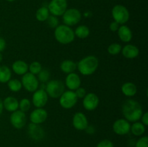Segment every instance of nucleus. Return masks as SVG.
Listing matches in <instances>:
<instances>
[{
    "label": "nucleus",
    "instance_id": "f257e3e1",
    "mask_svg": "<svg viewBox=\"0 0 148 147\" xmlns=\"http://www.w3.org/2000/svg\"><path fill=\"white\" fill-rule=\"evenodd\" d=\"M123 116L129 122H134L139 121L143 114V109L138 101L128 99L124 101L121 107Z\"/></svg>",
    "mask_w": 148,
    "mask_h": 147
},
{
    "label": "nucleus",
    "instance_id": "f03ea898",
    "mask_svg": "<svg viewBox=\"0 0 148 147\" xmlns=\"http://www.w3.org/2000/svg\"><path fill=\"white\" fill-rule=\"evenodd\" d=\"M99 66V61L95 56H87L82 58L77 63V69L84 76H90L95 73Z\"/></svg>",
    "mask_w": 148,
    "mask_h": 147
},
{
    "label": "nucleus",
    "instance_id": "7ed1b4c3",
    "mask_svg": "<svg viewBox=\"0 0 148 147\" xmlns=\"http://www.w3.org/2000/svg\"><path fill=\"white\" fill-rule=\"evenodd\" d=\"M54 37L58 43L67 45L75 40V33L71 27L66 24H59L54 30Z\"/></svg>",
    "mask_w": 148,
    "mask_h": 147
},
{
    "label": "nucleus",
    "instance_id": "20e7f679",
    "mask_svg": "<svg viewBox=\"0 0 148 147\" xmlns=\"http://www.w3.org/2000/svg\"><path fill=\"white\" fill-rule=\"evenodd\" d=\"M45 90L49 97L53 99H59L65 91V85L59 79H53L47 82Z\"/></svg>",
    "mask_w": 148,
    "mask_h": 147
},
{
    "label": "nucleus",
    "instance_id": "39448f33",
    "mask_svg": "<svg viewBox=\"0 0 148 147\" xmlns=\"http://www.w3.org/2000/svg\"><path fill=\"white\" fill-rule=\"evenodd\" d=\"M111 15L114 21L118 22L120 25L125 24L129 21L130 17V12L126 7L121 4H116L111 10Z\"/></svg>",
    "mask_w": 148,
    "mask_h": 147
},
{
    "label": "nucleus",
    "instance_id": "423d86ee",
    "mask_svg": "<svg viewBox=\"0 0 148 147\" xmlns=\"http://www.w3.org/2000/svg\"><path fill=\"white\" fill-rule=\"evenodd\" d=\"M82 18L81 12L75 8L67 9L62 15L64 24L69 27L75 26L80 22Z\"/></svg>",
    "mask_w": 148,
    "mask_h": 147
},
{
    "label": "nucleus",
    "instance_id": "0eeeda50",
    "mask_svg": "<svg viewBox=\"0 0 148 147\" xmlns=\"http://www.w3.org/2000/svg\"><path fill=\"white\" fill-rule=\"evenodd\" d=\"M21 83L24 89L29 92H34L39 87V81L37 76L30 72L23 75Z\"/></svg>",
    "mask_w": 148,
    "mask_h": 147
},
{
    "label": "nucleus",
    "instance_id": "6e6552de",
    "mask_svg": "<svg viewBox=\"0 0 148 147\" xmlns=\"http://www.w3.org/2000/svg\"><path fill=\"white\" fill-rule=\"evenodd\" d=\"M59 99V105L62 108H63L64 109L69 110L75 106L77 102L78 98L77 97L74 91L67 90L64 92Z\"/></svg>",
    "mask_w": 148,
    "mask_h": 147
},
{
    "label": "nucleus",
    "instance_id": "1a4fd4ad",
    "mask_svg": "<svg viewBox=\"0 0 148 147\" xmlns=\"http://www.w3.org/2000/svg\"><path fill=\"white\" fill-rule=\"evenodd\" d=\"M66 0H51L48 6V9L51 15L59 17L62 16L64 12L67 10Z\"/></svg>",
    "mask_w": 148,
    "mask_h": 147
},
{
    "label": "nucleus",
    "instance_id": "9d476101",
    "mask_svg": "<svg viewBox=\"0 0 148 147\" xmlns=\"http://www.w3.org/2000/svg\"><path fill=\"white\" fill-rule=\"evenodd\" d=\"M10 121L11 125L16 129H21L27 122V117L25 112L17 110L12 112L10 117Z\"/></svg>",
    "mask_w": 148,
    "mask_h": 147
},
{
    "label": "nucleus",
    "instance_id": "9b49d317",
    "mask_svg": "<svg viewBox=\"0 0 148 147\" xmlns=\"http://www.w3.org/2000/svg\"><path fill=\"white\" fill-rule=\"evenodd\" d=\"M49 96L44 89H38L33 92L32 102L36 108H43L47 104Z\"/></svg>",
    "mask_w": 148,
    "mask_h": 147
},
{
    "label": "nucleus",
    "instance_id": "f8f14e48",
    "mask_svg": "<svg viewBox=\"0 0 148 147\" xmlns=\"http://www.w3.org/2000/svg\"><path fill=\"white\" fill-rule=\"evenodd\" d=\"M131 124L125 118L117 119L113 124V131L119 135H125L130 132Z\"/></svg>",
    "mask_w": 148,
    "mask_h": 147
},
{
    "label": "nucleus",
    "instance_id": "ddd939ff",
    "mask_svg": "<svg viewBox=\"0 0 148 147\" xmlns=\"http://www.w3.org/2000/svg\"><path fill=\"white\" fill-rule=\"evenodd\" d=\"M100 99L98 95L95 93L86 94L82 100V105L84 108L88 111H92L98 108Z\"/></svg>",
    "mask_w": 148,
    "mask_h": 147
},
{
    "label": "nucleus",
    "instance_id": "4468645a",
    "mask_svg": "<svg viewBox=\"0 0 148 147\" xmlns=\"http://www.w3.org/2000/svg\"><path fill=\"white\" fill-rule=\"evenodd\" d=\"M48 118V112L43 108H36L30 114V120L31 123L40 125L46 120Z\"/></svg>",
    "mask_w": 148,
    "mask_h": 147
},
{
    "label": "nucleus",
    "instance_id": "2eb2a0df",
    "mask_svg": "<svg viewBox=\"0 0 148 147\" xmlns=\"http://www.w3.org/2000/svg\"><path fill=\"white\" fill-rule=\"evenodd\" d=\"M72 125L77 131H85L89 125L86 115L82 112H77L72 118Z\"/></svg>",
    "mask_w": 148,
    "mask_h": 147
},
{
    "label": "nucleus",
    "instance_id": "dca6fc26",
    "mask_svg": "<svg viewBox=\"0 0 148 147\" xmlns=\"http://www.w3.org/2000/svg\"><path fill=\"white\" fill-rule=\"evenodd\" d=\"M64 85L69 89V90L75 91L81 86L80 77L75 72L68 74L65 79Z\"/></svg>",
    "mask_w": 148,
    "mask_h": 147
},
{
    "label": "nucleus",
    "instance_id": "f3484780",
    "mask_svg": "<svg viewBox=\"0 0 148 147\" xmlns=\"http://www.w3.org/2000/svg\"><path fill=\"white\" fill-rule=\"evenodd\" d=\"M121 53L126 59H133L137 58L140 54V50L136 46L132 44H127L122 47Z\"/></svg>",
    "mask_w": 148,
    "mask_h": 147
},
{
    "label": "nucleus",
    "instance_id": "a211bd4d",
    "mask_svg": "<svg viewBox=\"0 0 148 147\" xmlns=\"http://www.w3.org/2000/svg\"><path fill=\"white\" fill-rule=\"evenodd\" d=\"M118 36L124 43H129L132 39V32L131 29L126 24H121L117 30Z\"/></svg>",
    "mask_w": 148,
    "mask_h": 147
},
{
    "label": "nucleus",
    "instance_id": "6ab92c4d",
    "mask_svg": "<svg viewBox=\"0 0 148 147\" xmlns=\"http://www.w3.org/2000/svg\"><path fill=\"white\" fill-rule=\"evenodd\" d=\"M12 69L16 74L23 76L28 72V64L23 60H17L12 63Z\"/></svg>",
    "mask_w": 148,
    "mask_h": 147
},
{
    "label": "nucleus",
    "instance_id": "aec40b11",
    "mask_svg": "<svg viewBox=\"0 0 148 147\" xmlns=\"http://www.w3.org/2000/svg\"><path fill=\"white\" fill-rule=\"evenodd\" d=\"M3 107L8 112H12L18 110L19 102L14 97L8 96L3 101Z\"/></svg>",
    "mask_w": 148,
    "mask_h": 147
},
{
    "label": "nucleus",
    "instance_id": "412c9836",
    "mask_svg": "<svg viewBox=\"0 0 148 147\" xmlns=\"http://www.w3.org/2000/svg\"><path fill=\"white\" fill-rule=\"evenodd\" d=\"M29 135L35 140H40L44 135V132L39 125L30 123L28 126Z\"/></svg>",
    "mask_w": 148,
    "mask_h": 147
},
{
    "label": "nucleus",
    "instance_id": "4be33fe9",
    "mask_svg": "<svg viewBox=\"0 0 148 147\" xmlns=\"http://www.w3.org/2000/svg\"><path fill=\"white\" fill-rule=\"evenodd\" d=\"M121 92L125 96L134 97L137 92V87L132 82H125L121 86Z\"/></svg>",
    "mask_w": 148,
    "mask_h": 147
},
{
    "label": "nucleus",
    "instance_id": "5701e85b",
    "mask_svg": "<svg viewBox=\"0 0 148 147\" xmlns=\"http://www.w3.org/2000/svg\"><path fill=\"white\" fill-rule=\"evenodd\" d=\"M60 69L66 74L72 73L77 69V63L74 61L66 59L61 63Z\"/></svg>",
    "mask_w": 148,
    "mask_h": 147
},
{
    "label": "nucleus",
    "instance_id": "b1692460",
    "mask_svg": "<svg viewBox=\"0 0 148 147\" xmlns=\"http://www.w3.org/2000/svg\"><path fill=\"white\" fill-rule=\"evenodd\" d=\"M145 125H143L141 122L137 121V122H133L132 125H131L130 131L135 136H143V134L145 133Z\"/></svg>",
    "mask_w": 148,
    "mask_h": 147
},
{
    "label": "nucleus",
    "instance_id": "393cba45",
    "mask_svg": "<svg viewBox=\"0 0 148 147\" xmlns=\"http://www.w3.org/2000/svg\"><path fill=\"white\" fill-rule=\"evenodd\" d=\"M12 71L7 66H0V83H7L11 79Z\"/></svg>",
    "mask_w": 148,
    "mask_h": 147
},
{
    "label": "nucleus",
    "instance_id": "a878e982",
    "mask_svg": "<svg viewBox=\"0 0 148 147\" xmlns=\"http://www.w3.org/2000/svg\"><path fill=\"white\" fill-rule=\"evenodd\" d=\"M74 33H75V35L79 38L85 39L89 36L90 32V29L88 26L82 24V25H79L78 27H77Z\"/></svg>",
    "mask_w": 148,
    "mask_h": 147
},
{
    "label": "nucleus",
    "instance_id": "bb28decb",
    "mask_svg": "<svg viewBox=\"0 0 148 147\" xmlns=\"http://www.w3.org/2000/svg\"><path fill=\"white\" fill-rule=\"evenodd\" d=\"M50 15L49 9L46 7H41L36 11V18L39 22H45Z\"/></svg>",
    "mask_w": 148,
    "mask_h": 147
},
{
    "label": "nucleus",
    "instance_id": "cd10ccee",
    "mask_svg": "<svg viewBox=\"0 0 148 147\" xmlns=\"http://www.w3.org/2000/svg\"><path fill=\"white\" fill-rule=\"evenodd\" d=\"M7 86L13 92H18L21 90L23 85L21 81L17 79H11L7 82Z\"/></svg>",
    "mask_w": 148,
    "mask_h": 147
},
{
    "label": "nucleus",
    "instance_id": "c85d7f7f",
    "mask_svg": "<svg viewBox=\"0 0 148 147\" xmlns=\"http://www.w3.org/2000/svg\"><path fill=\"white\" fill-rule=\"evenodd\" d=\"M121 44L117 43H111L108 46L107 50H108V53L110 55H112V56H116V55H118L119 53H121Z\"/></svg>",
    "mask_w": 148,
    "mask_h": 147
},
{
    "label": "nucleus",
    "instance_id": "c756f323",
    "mask_svg": "<svg viewBox=\"0 0 148 147\" xmlns=\"http://www.w3.org/2000/svg\"><path fill=\"white\" fill-rule=\"evenodd\" d=\"M42 70V65L38 61H33L28 65V71L30 73L34 75H38V74Z\"/></svg>",
    "mask_w": 148,
    "mask_h": 147
},
{
    "label": "nucleus",
    "instance_id": "7c9ffc66",
    "mask_svg": "<svg viewBox=\"0 0 148 147\" xmlns=\"http://www.w3.org/2000/svg\"><path fill=\"white\" fill-rule=\"evenodd\" d=\"M31 102L27 98H23L19 102V108L20 110L26 112L31 108Z\"/></svg>",
    "mask_w": 148,
    "mask_h": 147
},
{
    "label": "nucleus",
    "instance_id": "2f4dec72",
    "mask_svg": "<svg viewBox=\"0 0 148 147\" xmlns=\"http://www.w3.org/2000/svg\"><path fill=\"white\" fill-rule=\"evenodd\" d=\"M50 72L47 69H42L38 74V79L39 82H41L42 83H46L49 81L50 79Z\"/></svg>",
    "mask_w": 148,
    "mask_h": 147
},
{
    "label": "nucleus",
    "instance_id": "473e14b6",
    "mask_svg": "<svg viewBox=\"0 0 148 147\" xmlns=\"http://www.w3.org/2000/svg\"><path fill=\"white\" fill-rule=\"evenodd\" d=\"M46 22H47L48 25L51 28H56L58 25H59V19L57 17L53 15H49L48 19L46 20Z\"/></svg>",
    "mask_w": 148,
    "mask_h": 147
},
{
    "label": "nucleus",
    "instance_id": "72a5a7b5",
    "mask_svg": "<svg viewBox=\"0 0 148 147\" xmlns=\"http://www.w3.org/2000/svg\"><path fill=\"white\" fill-rule=\"evenodd\" d=\"M135 147H148V137L147 135L140 137L136 142Z\"/></svg>",
    "mask_w": 148,
    "mask_h": 147
},
{
    "label": "nucleus",
    "instance_id": "f704fd0d",
    "mask_svg": "<svg viewBox=\"0 0 148 147\" xmlns=\"http://www.w3.org/2000/svg\"><path fill=\"white\" fill-rule=\"evenodd\" d=\"M96 147H114V144L108 139H103L97 144Z\"/></svg>",
    "mask_w": 148,
    "mask_h": 147
},
{
    "label": "nucleus",
    "instance_id": "c9c22d12",
    "mask_svg": "<svg viewBox=\"0 0 148 147\" xmlns=\"http://www.w3.org/2000/svg\"><path fill=\"white\" fill-rule=\"evenodd\" d=\"M74 92H75V95H76L78 99H83L84 97H85L87 94L86 90H85V88L81 87V86L77 88V89L75 91H74Z\"/></svg>",
    "mask_w": 148,
    "mask_h": 147
},
{
    "label": "nucleus",
    "instance_id": "e433bc0d",
    "mask_svg": "<svg viewBox=\"0 0 148 147\" xmlns=\"http://www.w3.org/2000/svg\"><path fill=\"white\" fill-rule=\"evenodd\" d=\"M142 121V123L143 125H145V126H147L148 125V112H143V115H142L141 118H140Z\"/></svg>",
    "mask_w": 148,
    "mask_h": 147
},
{
    "label": "nucleus",
    "instance_id": "4c0bfd02",
    "mask_svg": "<svg viewBox=\"0 0 148 147\" xmlns=\"http://www.w3.org/2000/svg\"><path fill=\"white\" fill-rule=\"evenodd\" d=\"M120 24H119L118 22H116L114 21L112 22L109 25V28L110 30H111V31L112 32H117V30H118Z\"/></svg>",
    "mask_w": 148,
    "mask_h": 147
},
{
    "label": "nucleus",
    "instance_id": "58836bf2",
    "mask_svg": "<svg viewBox=\"0 0 148 147\" xmlns=\"http://www.w3.org/2000/svg\"><path fill=\"white\" fill-rule=\"evenodd\" d=\"M6 46V41L3 37H0V53H1L2 51H4V49H5Z\"/></svg>",
    "mask_w": 148,
    "mask_h": 147
},
{
    "label": "nucleus",
    "instance_id": "ea45409f",
    "mask_svg": "<svg viewBox=\"0 0 148 147\" xmlns=\"http://www.w3.org/2000/svg\"><path fill=\"white\" fill-rule=\"evenodd\" d=\"M3 110H4V107H3V101L2 99L0 98V115H1V114L2 113Z\"/></svg>",
    "mask_w": 148,
    "mask_h": 147
},
{
    "label": "nucleus",
    "instance_id": "a19ab883",
    "mask_svg": "<svg viewBox=\"0 0 148 147\" xmlns=\"http://www.w3.org/2000/svg\"><path fill=\"white\" fill-rule=\"evenodd\" d=\"M2 60H3L2 54H1V53H0V63H1V62L2 61Z\"/></svg>",
    "mask_w": 148,
    "mask_h": 147
},
{
    "label": "nucleus",
    "instance_id": "79ce46f5",
    "mask_svg": "<svg viewBox=\"0 0 148 147\" xmlns=\"http://www.w3.org/2000/svg\"><path fill=\"white\" fill-rule=\"evenodd\" d=\"M6 1H10V2H12V1H15V0H6Z\"/></svg>",
    "mask_w": 148,
    "mask_h": 147
}]
</instances>
